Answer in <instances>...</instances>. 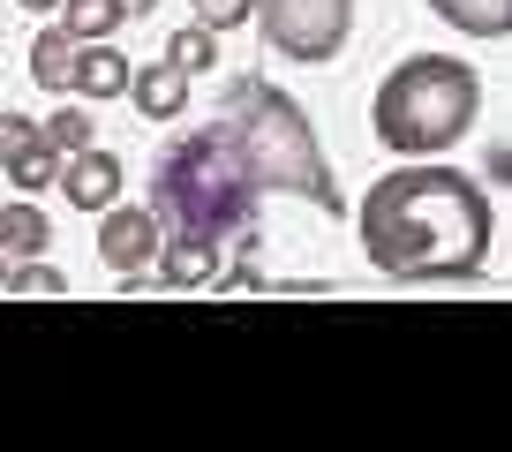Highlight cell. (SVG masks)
Segmentation results:
<instances>
[{"instance_id":"obj_3","label":"cell","mask_w":512,"mask_h":452,"mask_svg":"<svg viewBox=\"0 0 512 452\" xmlns=\"http://www.w3.org/2000/svg\"><path fill=\"white\" fill-rule=\"evenodd\" d=\"M151 211H159L166 234H256V181L241 174L234 144L211 129H189L181 144L159 151V174H151Z\"/></svg>"},{"instance_id":"obj_20","label":"cell","mask_w":512,"mask_h":452,"mask_svg":"<svg viewBox=\"0 0 512 452\" xmlns=\"http://www.w3.org/2000/svg\"><path fill=\"white\" fill-rule=\"evenodd\" d=\"M196 23L204 31H234V23H249V0H196Z\"/></svg>"},{"instance_id":"obj_7","label":"cell","mask_w":512,"mask_h":452,"mask_svg":"<svg viewBox=\"0 0 512 452\" xmlns=\"http://www.w3.org/2000/svg\"><path fill=\"white\" fill-rule=\"evenodd\" d=\"M53 189H68V204H76V211H106L113 196H121V159L98 151V144H83V151H68V159H61V181H53Z\"/></svg>"},{"instance_id":"obj_9","label":"cell","mask_w":512,"mask_h":452,"mask_svg":"<svg viewBox=\"0 0 512 452\" xmlns=\"http://www.w3.org/2000/svg\"><path fill=\"white\" fill-rule=\"evenodd\" d=\"M128 98H136L144 121H181V106H189V68H174V61L128 68Z\"/></svg>"},{"instance_id":"obj_8","label":"cell","mask_w":512,"mask_h":452,"mask_svg":"<svg viewBox=\"0 0 512 452\" xmlns=\"http://www.w3.org/2000/svg\"><path fill=\"white\" fill-rule=\"evenodd\" d=\"M151 264H159V287H174V294L211 287V279H219V242H211V234H166Z\"/></svg>"},{"instance_id":"obj_21","label":"cell","mask_w":512,"mask_h":452,"mask_svg":"<svg viewBox=\"0 0 512 452\" xmlns=\"http://www.w3.org/2000/svg\"><path fill=\"white\" fill-rule=\"evenodd\" d=\"M151 8H159V0H121V16H151Z\"/></svg>"},{"instance_id":"obj_14","label":"cell","mask_w":512,"mask_h":452,"mask_svg":"<svg viewBox=\"0 0 512 452\" xmlns=\"http://www.w3.org/2000/svg\"><path fill=\"white\" fill-rule=\"evenodd\" d=\"M166 61L189 68V76H204V68L219 61V31H204V23H181V31L166 38Z\"/></svg>"},{"instance_id":"obj_22","label":"cell","mask_w":512,"mask_h":452,"mask_svg":"<svg viewBox=\"0 0 512 452\" xmlns=\"http://www.w3.org/2000/svg\"><path fill=\"white\" fill-rule=\"evenodd\" d=\"M497 181H512V151H497Z\"/></svg>"},{"instance_id":"obj_23","label":"cell","mask_w":512,"mask_h":452,"mask_svg":"<svg viewBox=\"0 0 512 452\" xmlns=\"http://www.w3.org/2000/svg\"><path fill=\"white\" fill-rule=\"evenodd\" d=\"M23 8H61V0H23Z\"/></svg>"},{"instance_id":"obj_11","label":"cell","mask_w":512,"mask_h":452,"mask_svg":"<svg viewBox=\"0 0 512 452\" xmlns=\"http://www.w3.org/2000/svg\"><path fill=\"white\" fill-rule=\"evenodd\" d=\"M430 8L467 38H505L512 31V0H430Z\"/></svg>"},{"instance_id":"obj_16","label":"cell","mask_w":512,"mask_h":452,"mask_svg":"<svg viewBox=\"0 0 512 452\" xmlns=\"http://www.w3.org/2000/svg\"><path fill=\"white\" fill-rule=\"evenodd\" d=\"M0 287L8 294H68V272H53V264H38V257H8L0 264Z\"/></svg>"},{"instance_id":"obj_18","label":"cell","mask_w":512,"mask_h":452,"mask_svg":"<svg viewBox=\"0 0 512 452\" xmlns=\"http://www.w3.org/2000/svg\"><path fill=\"white\" fill-rule=\"evenodd\" d=\"M38 136H46V144H53V151H61V159H68V151L98 144V121H91V113H83V106H61V113H53V121H38Z\"/></svg>"},{"instance_id":"obj_2","label":"cell","mask_w":512,"mask_h":452,"mask_svg":"<svg viewBox=\"0 0 512 452\" xmlns=\"http://www.w3.org/2000/svg\"><path fill=\"white\" fill-rule=\"evenodd\" d=\"M219 136L234 144L241 174L264 189H287V196H309L317 211H339V189H332V166H324L317 136H309L302 106L272 83H234L219 106Z\"/></svg>"},{"instance_id":"obj_13","label":"cell","mask_w":512,"mask_h":452,"mask_svg":"<svg viewBox=\"0 0 512 452\" xmlns=\"http://www.w3.org/2000/svg\"><path fill=\"white\" fill-rule=\"evenodd\" d=\"M68 61H76V38L68 31H38L31 38V76L46 83V91H68Z\"/></svg>"},{"instance_id":"obj_6","label":"cell","mask_w":512,"mask_h":452,"mask_svg":"<svg viewBox=\"0 0 512 452\" xmlns=\"http://www.w3.org/2000/svg\"><path fill=\"white\" fill-rule=\"evenodd\" d=\"M159 242H166L159 211H136V204H121V196L106 204V226H98V257H106V272H121L128 287H136V279L151 272V257H159Z\"/></svg>"},{"instance_id":"obj_17","label":"cell","mask_w":512,"mask_h":452,"mask_svg":"<svg viewBox=\"0 0 512 452\" xmlns=\"http://www.w3.org/2000/svg\"><path fill=\"white\" fill-rule=\"evenodd\" d=\"M61 31L68 38H113V23H121V0H61Z\"/></svg>"},{"instance_id":"obj_12","label":"cell","mask_w":512,"mask_h":452,"mask_svg":"<svg viewBox=\"0 0 512 452\" xmlns=\"http://www.w3.org/2000/svg\"><path fill=\"white\" fill-rule=\"evenodd\" d=\"M46 242H53V226H46L38 204H8V211H0V264H8V257H38Z\"/></svg>"},{"instance_id":"obj_15","label":"cell","mask_w":512,"mask_h":452,"mask_svg":"<svg viewBox=\"0 0 512 452\" xmlns=\"http://www.w3.org/2000/svg\"><path fill=\"white\" fill-rule=\"evenodd\" d=\"M8 181H16L23 196H38V189H53V181H61V151L46 144V136H38L31 151H23V159H8Z\"/></svg>"},{"instance_id":"obj_1","label":"cell","mask_w":512,"mask_h":452,"mask_svg":"<svg viewBox=\"0 0 512 452\" xmlns=\"http://www.w3.org/2000/svg\"><path fill=\"white\" fill-rule=\"evenodd\" d=\"M362 249L392 279H467L490 249V196L452 166H400L362 196Z\"/></svg>"},{"instance_id":"obj_4","label":"cell","mask_w":512,"mask_h":452,"mask_svg":"<svg viewBox=\"0 0 512 452\" xmlns=\"http://www.w3.org/2000/svg\"><path fill=\"white\" fill-rule=\"evenodd\" d=\"M475 68L452 61V53H415V61H400L392 76H384L377 106H369V121H377V144L400 151V159H430V151H452L467 136V121H475Z\"/></svg>"},{"instance_id":"obj_10","label":"cell","mask_w":512,"mask_h":452,"mask_svg":"<svg viewBox=\"0 0 512 452\" xmlns=\"http://www.w3.org/2000/svg\"><path fill=\"white\" fill-rule=\"evenodd\" d=\"M68 91H76V98H121V91H128V61L106 46V38H76Z\"/></svg>"},{"instance_id":"obj_19","label":"cell","mask_w":512,"mask_h":452,"mask_svg":"<svg viewBox=\"0 0 512 452\" xmlns=\"http://www.w3.org/2000/svg\"><path fill=\"white\" fill-rule=\"evenodd\" d=\"M31 144H38V121H31V113H0V166L23 159Z\"/></svg>"},{"instance_id":"obj_5","label":"cell","mask_w":512,"mask_h":452,"mask_svg":"<svg viewBox=\"0 0 512 452\" xmlns=\"http://www.w3.org/2000/svg\"><path fill=\"white\" fill-rule=\"evenodd\" d=\"M256 8H264L272 53H287V61H302V68L332 61V53L347 46V23H354V0H256Z\"/></svg>"}]
</instances>
